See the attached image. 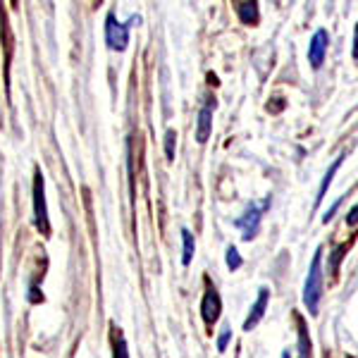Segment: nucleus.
<instances>
[{"label": "nucleus", "instance_id": "nucleus-1", "mask_svg": "<svg viewBox=\"0 0 358 358\" xmlns=\"http://www.w3.org/2000/svg\"><path fill=\"white\" fill-rule=\"evenodd\" d=\"M320 296H322V248H317L313 261H310L308 277H306V285H303V303L310 315H317Z\"/></svg>", "mask_w": 358, "mask_h": 358}, {"label": "nucleus", "instance_id": "nucleus-2", "mask_svg": "<svg viewBox=\"0 0 358 358\" xmlns=\"http://www.w3.org/2000/svg\"><path fill=\"white\" fill-rule=\"evenodd\" d=\"M34 224L43 236L50 234V220H48V203H45V179L43 172H34Z\"/></svg>", "mask_w": 358, "mask_h": 358}, {"label": "nucleus", "instance_id": "nucleus-3", "mask_svg": "<svg viewBox=\"0 0 358 358\" xmlns=\"http://www.w3.org/2000/svg\"><path fill=\"white\" fill-rule=\"evenodd\" d=\"M268 208H270V199L253 201V203L246 208L244 215L236 220V227L241 229V239H244V241L256 239L258 229H261V222H263V215L268 213Z\"/></svg>", "mask_w": 358, "mask_h": 358}, {"label": "nucleus", "instance_id": "nucleus-4", "mask_svg": "<svg viewBox=\"0 0 358 358\" xmlns=\"http://www.w3.org/2000/svg\"><path fill=\"white\" fill-rule=\"evenodd\" d=\"M106 41L113 50H124L127 43H129V22L122 24V22L115 17V13L108 15L106 20Z\"/></svg>", "mask_w": 358, "mask_h": 358}, {"label": "nucleus", "instance_id": "nucleus-5", "mask_svg": "<svg viewBox=\"0 0 358 358\" xmlns=\"http://www.w3.org/2000/svg\"><path fill=\"white\" fill-rule=\"evenodd\" d=\"M220 310H222V301H220V294L213 285L206 287V294L201 299V317H203L206 327H213L220 317Z\"/></svg>", "mask_w": 358, "mask_h": 358}, {"label": "nucleus", "instance_id": "nucleus-6", "mask_svg": "<svg viewBox=\"0 0 358 358\" xmlns=\"http://www.w3.org/2000/svg\"><path fill=\"white\" fill-rule=\"evenodd\" d=\"M327 43H330V34L325 29H317V31L310 36V45H308V62L313 69H320L322 62H325L327 55Z\"/></svg>", "mask_w": 358, "mask_h": 358}, {"label": "nucleus", "instance_id": "nucleus-7", "mask_svg": "<svg viewBox=\"0 0 358 358\" xmlns=\"http://www.w3.org/2000/svg\"><path fill=\"white\" fill-rule=\"evenodd\" d=\"M268 303H270V289H268V287H261V289H258V299L253 301L251 310H248V315L244 320V332H251L253 327L263 320L265 310H268Z\"/></svg>", "mask_w": 358, "mask_h": 358}, {"label": "nucleus", "instance_id": "nucleus-8", "mask_svg": "<svg viewBox=\"0 0 358 358\" xmlns=\"http://www.w3.org/2000/svg\"><path fill=\"white\" fill-rule=\"evenodd\" d=\"M213 108H215V103H213V98L206 103L203 108L199 110V122H196V141L199 143H206L208 138H210V129H213Z\"/></svg>", "mask_w": 358, "mask_h": 358}, {"label": "nucleus", "instance_id": "nucleus-9", "mask_svg": "<svg viewBox=\"0 0 358 358\" xmlns=\"http://www.w3.org/2000/svg\"><path fill=\"white\" fill-rule=\"evenodd\" d=\"M342 163H344V155H339V158L330 165V170L325 172V177H322V182H320V189H317V196H315V206H320V203H322V199H325L327 189H330L332 179H334V175H337L339 167H342Z\"/></svg>", "mask_w": 358, "mask_h": 358}, {"label": "nucleus", "instance_id": "nucleus-10", "mask_svg": "<svg viewBox=\"0 0 358 358\" xmlns=\"http://www.w3.org/2000/svg\"><path fill=\"white\" fill-rule=\"evenodd\" d=\"M236 15H239L241 24H258L261 13H258V3H236Z\"/></svg>", "mask_w": 358, "mask_h": 358}, {"label": "nucleus", "instance_id": "nucleus-11", "mask_svg": "<svg viewBox=\"0 0 358 358\" xmlns=\"http://www.w3.org/2000/svg\"><path fill=\"white\" fill-rule=\"evenodd\" d=\"M299 322V358H310V337H308V327L303 325L301 315H296Z\"/></svg>", "mask_w": 358, "mask_h": 358}, {"label": "nucleus", "instance_id": "nucleus-12", "mask_svg": "<svg viewBox=\"0 0 358 358\" xmlns=\"http://www.w3.org/2000/svg\"><path fill=\"white\" fill-rule=\"evenodd\" d=\"M194 251H196V244H194V234L189 232L187 227L182 229V265H189L194 258Z\"/></svg>", "mask_w": 358, "mask_h": 358}, {"label": "nucleus", "instance_id": "nucleus-13", "mask_svg": "<svg viewBox=\"0 0 358 358\" xmlns=\"http://www.w3.org/2000/svg\"><path fill=\"white\" fill-rule=\"evenodd\" d=\"M113 358H129V349L117 327H113Z\"/></svg>", "mask_w": 358, "mask_h": 358}, {"label": "nucleus", "instance_id": "nucleus-14", "mask_svg": "<svg viewBox=\"0 0 358 358\" xmlns=\"http://www.w3.org/2000/svg\"><path fill=\"white\" fill-rule=\"evenodd\" d=\"M175 146H177V134L172 129H167V134H165V158L167 160L175 158Z\"/></svg>", "mask_w": 358, "mask_h": 358}, {"label": "nucleus", "instance_id": "nucleus-15", "mask_svg": "<svg viewBox=\"0 0 358 358\" xmlns=\"http://www.w3.org/2000/svg\"><path fill=\"white\" fill-rule=\"evenodd\" d=\"M227 268L232 270V273H234V270H239V268H241V256H239V251H236L234 246H229V248H227Z\"/></svg>", "mask_w": 358, "mask_h": 358}, {"label": "nucleus", "instance_id": "nucleus-16", "mask_svg": "<svg viewBox=\"0 0 358 358\" xmlns=\"http://www.w3.org/2000/svg\"><path fill=\"white\" fill-rule=\"evenodd\" d=\"M229 342H232V327H224V330L220 332V339H217V349H220V351H224V349H227V344Z\"/></svg>", "mask_w": 358, "mask_h": 358}, {"label": "nucleus", "instance_id": "nucleus-17", "mask_svg": "<svg viewBox=\"0 0 358 358\" xmlns=\"http://www.w3.org/2000/svg\"><path fill=\"white\" fill-rule=\"evenodd\" d=\"M346 224H349V227H354V224H358V203L351 208L349 210V215H346Z\"/></svg>", "mask_w": 358, "mask_h": 358}, {"label": "nucleus", "instance_id": "nucleus-18", "mask_svg": "<svg viewBox=\"0 0 358 358\" xmlns=\"http://www.w3.org/2000/svg\"><path fill=\"white\" fill-rule=\"evenodd\" d=\"M354 60H358V24H356V38H354Z\"/></svg>", "mask_w": 358, "mask_h": 358}, {"label": "nucleus", "instance_id": "nucleus-19", "mask_svg": "<svg viewBox=\"0 0 358 358\" xmlns=\"http://www.w3.org/2000/svg\"><path fill=\"white\" fill-rule=\"evenodd\" d=\"M280 358H292V356H289V351H285V354H282Z\"/></svg>", "mask_w": 358, "mask_h": 358}]
</instances>
